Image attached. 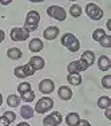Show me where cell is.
<instances>
[{"mask_svg":"<svg viewBox=\"0 0 111 126\" xmlns=\"http://www.w3.org/2000/svg\"><path fill=\"white\" fill-rule=\"evenodd\" d=\"M29 38V32L24 28H12L11 30V39L14 42H23V40H27Z\"/></svg>","mask_w":111,"mask_h":126,"instance_id":"obj_8","label":"cell"},{"mask_svg":"<svg viewBox=\"0 0 111 126\" xmlns=\"http://www.w3.org/2000/svg\"><path fill=\"white\" fill-rule=\"evenodd\" d=\"M88 67H90V66L87 64L84 61L80 59V61L71 62L70 64L67 66V70H68V73H70V74H79V73H82V71H86Z\"/></svg>","mask_w":111,"mask_h":126,"instance_id":"obj_7","label":"cell"},{"mask_svg":"<svg viewBox=\"0 0 111 126\" xmlns=\"http://www.w3.org/2000/svg\"><path fill=\"white\" fill-rule=\"evenodd\" d=\"M7 56L10 59H12V61H16V59L22 58V51L19 48H16V47H12V48H10L7 51Z\"/></svg>","mask_w":111,"mask_h":126,"instance_id":"obj_18","label":"cell"},{"mask_svg":"<svg viewBox=\"0 0 111 126\" xmlns=\"http://www.w3.org/2000/svg\"><path fill=\"white\" fill-rule=\"evenodd\" d=\"M104 35H106L104 30H102V28H97L94 32H92V39H94V40H97V42H99L102 38L104 36Z\"/></svg>","mask_w":111,"mask_h":126,"instance_id":"obj_25","label":"cell"},{"mask_svg":"<svg viewBox=\"0 0 111 126\" xmlns=\"http://www.w3.org/2000/svg\"><path fill=\"white\" fill-rule=\"evenodd\" d=\"M99 43H100V46L104 47V48H110L111 47V36L110 35H104V36L99 40Z\"/></svg>","mask_w":111,"mask_h":126,"instance_id":"obj_24","label":"cell"},{"mask_svg":"<svg viewBox=\"0 0 111 126\" xmlns=\"http://www.w3.org/2000/svg\"><path fill=\"white\" fill-rule=\"evenodd\" d=\"M98 106L100 109H107V107L111 106V99L109 97H100L98 99Z\"/></svg>","mask_w":111,"mask_h":126,"instance_id":"obj_22","label":"cell"},{"mask_svg":"<svg viewBox=\"0 0 111 126\" xmlns=\"http://www.w3.org/2000/svg\"><path fill=\"white\" fill-rule=\"evenodd\" d=\"M47 15H48L50 17H52V19L59 20V22H63V20H66V17H67L66 10L62 7H59V5H51V7H48L47 8Z\"/></svg>","mask_w":111,"mask_h":126,"instance_id":"obj_4","label":"cell"},{"mask_svg":"<svg viewBox=\"0 0 111 126\" xmlns=\"http://www.w3.org/2000/svg\"><path fill=\"white\" fill-rule=\"evenodd\" d=\"M20 114H22V117L24 119H29L34 117V109H32L31 106H28V105H24V106L20 109Z\"/></svg>","mask_w":111,"mask_h":126,"instance_id":"obj_17","label":"cell"},{"mask_svg":"<svg viewBox=\"0 0 111 126\" xmlns=\"http://www.w3.org/2000/svg\"><path fill=\"white\" fill-rule=\"evenodd\" d=\"M0 3H1L3 5H7V4H10V1H0Z\"/></svg>","mask_w":111,"mask_h":126,"instance_id":"obj_35","label":"cell"},{"mask_svg":"<svg viewBox=\"0 0 111 126\" xmlns=\"http://www.w3.org/2000/svg\"><path fill=\"white\" fill-rule=\"evenodd\" d=\"M102 86L104 89H111V75L110 74H107V75H104L102 78Z\"/></svg>","mask_w":111,"mask_h":126,"instance_id":"obj_28","label":"cell"},{"mask_svg":"<svg viewBox=\"0 0 111 126\" xmlns=\"http://www.w3.org/2000/svg\"><path fill=\"white\" fill-rule=\"evenodd\" d=\"M82 61H84L88 66H91L95 62V54L92 51H84L82 54Z\"/></svg>","mask_w":111,"mask_h":126,"instance_id":"obj_19","label":"cell"},{"mask_svg":"<svg viewBox=\"0 0 111 126\" xmlns=\"http://www.w3.org/2000/svg\"><path fill=\"white\" fill-rule=\"evenodd\" d=\"M58 94L63 101H70L71 98H72V91H71V89L67 87V86H60L58 90Z\"/></svg>","mask_w":111,"mask_h":126,"instance_id":"obj_15","label":"cell"},{"mask_svg":"<svg viewBox=\"0 0 111 126\" xmlns=\"http://www.w3.org/2000/svg\"><path fill=\"white\" fill-rule=\"evenodd\" d=\"M79 121H80L79 114H76V113H70L67 117H66V124H67L68 126H76Z\"/></svg>","mask_w":111,"mask_h":126,"instance_id":"obj_16","label":"cell"},{"mask_svg":"<svg viewBox=\"0 0 111 126\" xmlns=\"http://www.w3.org/2000/svg\"><path fill=\"white\" fill-rule=\"evenodd\" d=\"M29 64H31L32 68L36 71V70H42V68L44 67V64H46V62H44V59L40 58V56H32V58L29 59Z\"/></svg>","mask_w":111,"mask_h":126,"instance_id":"obj_13","label":"cell"},{"mask_svg":"<svg viewBox=\"0 0 111 126\" xmlns=\"http://www.w3.org/2000/svg\"><path fill=\"white\" fill-rule=\"evenodd\" d=\"M67 80L68 83H71L74 86H79L82 83V77H80V74H68Z\"/></svg>","mask_w":111,"mask_h":126,"instance_id":"obj_20","label":"cell"},{"mask_svg":"<svg viewBox=\"0 0 111 126\" xmlns=\"http://www.w3.org/2000/svg\"><path fill=\"white\" fill-rule=\"evenodd\" d=\"M62 121H63L62 114L59 111H54L43 119V125L44 126H58L62 124Z\"/></svg>","mask_w":111,"mask_h":126,"instance_id":"obj_9","label":"cell"},{"mask_svg":"<svg viewBox=\"0 0 111 126\" xmlns=\"http://www.w3.org/2000/svg\"><path fill=\"white\" fill-rule=\"evenodd\" d=\"M4 39H5V34H4V31H3V30H0V43H1Z\"/></svg>","mask_w":111,"mask_h":126,"instance_id":"obj_33","label":"cell"},{"mask_svg":"<svg viewBox=\"0 0 111 126\" xmlns=\"http://www.w3.org/2000/svg\"><path fill=\"white\" fill-rule=\"evenodd\" d=\"M17 126H29L27 122H20V124H17Z\"/></svg>","mask_w":111,"mask_h":126,"instance_id":"obj_34","label":"cell"},{"mask_svg":"<svg viewBox=\"0 0 111 126\" xmlns=\"http://www.w3.org/2000/svg\"><path fill=\"white\" fill-rule=\"evenodd\" d=\"M86 14H87V16L92 20H99V19L103 17V10H102L100 7H98L97 4H94V3H88V4H87Z\"/></svg>","mask_w":111,"mask_h":126,"instance_id":"obj_5","label":"cell"},{"mask_svg":"<svg viewBox=\"0 0 111 126\" xmlns=\"http://www.w3.org/2000/svg\"><path fill=\"white\" fill-rule=\"evenodd\" d=\"M70 15L72 17H79L80 15H82V8H80V5H78V4H72V5H71Z\"/></svg>","mask_w":111,"mask_h":126,"instance_id":"obj_23","label":"cell"},{"mask_svg":"<svg viewBox=\"0 0 111 126\" xmlns=\"http://www.w3.org/2000/svg\"><path fill=\"white\" fill-rule=\"evenodd\" d=\"M0 126H10V122L7 121V118L4 115L0 117Z\"/></svg>","mask_w":111,"mask_h":126,"instance_id":"obj_30","label":"cell"},{"mask_svg":"<svg viewBox=\"0 0 111 126\" xmlns=\"http://www.w3.org/2000/svg\"><path fill=\"white\" fill-rule=\"evenodd\" d=\"M54 107V101L52 98L50 97H43L38 101L36 106H35V111L39 113V114H44L47 113L48 110H51Z\"/></svg>","mask_w":111,"mask_h":126,"instance_id":"obj_3","label":"cell"},{"mask_svg":"<svg viewBox=\"0 0 111 126\" xmlns=\"http://www.w3.org/2000/svg\"><path fill=\"white\" fill-rule=\"evenodd\" d=\"M54 89H55V85L51 79H43L39 83V90L43 94H50V93L54 91Z\"/></svg>","mask_w":111,"mask_h":126,"instance_id":"obj_10","label":"cell"},{"mask_svg":"<svg viewBox=\"0 0 111 126\" xmlns=\"http://www.w3.org/2000/svg\"><path fill=\"white\" fill-rule=\"evenodd\" d=\"M19 103H20V98L17 97V95H15V94H10V95H8V98H7V105H8V106L17 107V106H19Z\"/></svg>","mask_w":111,"mask_h":126,"instance_id":"obj_21","label":"cell"},{"mask_svg":"<svg viewBox=\"0 0 111 126\" xmlns=\"http://www.w3.org/2000/svg\"><path fill=\"white\" fill-rule=\"evenodd\" d=\"M43 47H44L43 42H42L40 39H38V38L32 39V40L29 42V44H28V48H29V51H32V52H39V51L43 50Z\"/></svg>","mask_w":111,"mask_h":126,"instance_id":"obj_14","label":"cell"},{"mask_svg":"<svg viewBox=\"0 0 111 126\" xmlns=\"http://www.w3.org/2000/svg\"><path fill=\"white\" fill-rule=\"evenodd\" d=\"M58 35H59V28L55 26H50L48 28H46L43 31V36H44V39H47V40H54Z\"/></svg>","mask_w":111,"mask_h":126,"instance_id":"obj_11","label":"cell"},{"mask_svg":"<svg viewBox=\"0 0 111 126\" xmlns=\"http://www.w3.org/2000/svg\"><path fill=\"white\" fill-rule=\"evenodd\" d=\"M40 22V15L38 11H29L26 16V22H24V30H27L28 32L35 31L39 26Z\"/></svg>","mask_w":111,"mask_h":126,"instance_id":"obj_1","label":"cell"},{"mask_svg":"<svg viewBox=\"0 0 111 126\" xmlns=\"http://www.w3.org/2000/svg\"><path fill=\"white\" fill-rule=\"evenodd\" d=\"M76 126H91V124H90L87 119H80L79 122H78V125Z\"/></svg>","mask_w":111,"mask_h":126,"instance_id":"obj_31","label":"cell"},{"mask_svg":"<svg viewBox=\"0 0 111 126\" xmlns=\"http://www.w3.org/2000/svg\"><path fill=\"white\" fill-rule=\"evenodd\" d=\"M4 117L7 118V121L10 122V124H11V122H14L15 119H16V114L12 113V111H5V113H4Z\"/></svg>","mask_w":111,"mask_h":126,"instance_id":"obj_29","label":"cell"},{"mask_svg":"<svg viewBox=\"0 0 111 126\" xmlns=\"http://www.w3.org/2000/svg\"><path fill=\"white\" fill-rule=\"evenodd\" d=\"M60 43L64 47H67L68 51H71V52H76V51H79V47H80L79 40H78L76 36L72 35V34H64L62 36V39H60Z\"/></svg>","mask_w":111,"mask_h":126,"instance_id":"obj_2","label":"cell"},{"mask_svg":"<svg viewBox=\"0 0 111 126\" xmlns=\"http://www.w3.org/2000/svg\"><path fill=\"white\" fill-rule=\"evenodd\" d=\"M104 110H106V113H104L106 118H107V119H111V106L107 107V109H104Z\"/></svg>","mask_w":111,"mask_h":126,"instance_id":"obj_32","label":"cell"},{"mask_svg":"<svg viewBox=\"0 0 111 126\" xmlns=\"http://www.w3.org/2000/svg\"><path fill=\"white\" fill-rule=\"evenodd\" d=\"M98 67L100 71H109L110 67H111V61L109 56L106 55H100L98 59Z\"/></svg>","mask_w":111,"mask_h":126,"instance_id":"obj_12","label":"cell"},{"mask_svg":"<svg viewBox=\"0 0 111 126\" xmlns=\"http://www.w3.org/2000/svg\"><path fill=\"white\" fill-rule=\"evenodd\" d=\"M34 73H35V70L32 68V66L29 64V63H27V64H24V66H17V67L14 70L15 77H16V78H20V79L34 75Z\"/></svg>","mask_w":111,"mask_h":126,"instance_id":"obj_6","label":"cell"},{"mask_svg":"<svg viewBox=\"0 0 111 126\" xmlns=\"http://www.w3.org/2000/svg\"><path fill=\"white\" fill-rule=\"evenodd\" d=\"M29 90H31V83H28V82H23L17 86V91H19L20 94H24V93L29 91Z\"/></svg>","mask_w":111,"mask_h":126,"instance_id":"obj_27","label":"cell"},{"mask_svg":"<svg viewBox=\"0 0 111 126\" xmlns=\"http://www.w3.org/2000/svg\"><path fill=\"white\" fill-rule=\"evenodd\" d=\"M22 95V99L24 102H32L35 99V93L32 91V90H29V91L24 93V94H20Z\"/></svg>","mask_w":111,"mask_h":126,"instance_id":"obj_26","label":"cell"},{"mask_svg":"<svg viewBox=\"0 0 111 126\" xmlns=\"http://www.w3.org/2000/svg\"><path fill=\"white\" fill-rule=\"evenodd\" d=\"M1 103H3V95L0 94V106H1Z\"/></svg>","mask_w":111,"mask_h":126,"instance_id":"obj_36","label":"cell"}]
</instances>
